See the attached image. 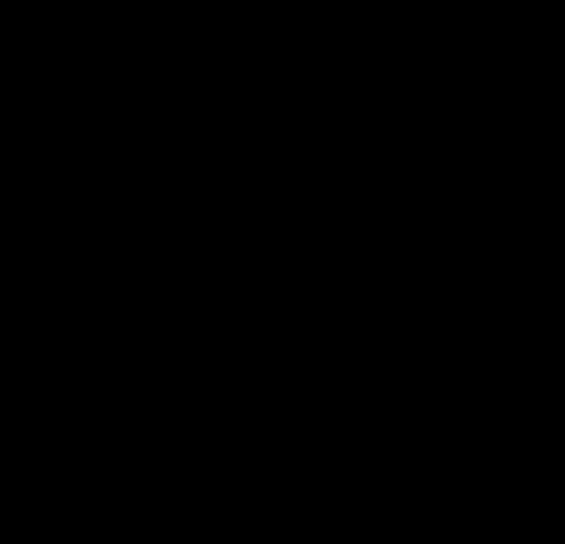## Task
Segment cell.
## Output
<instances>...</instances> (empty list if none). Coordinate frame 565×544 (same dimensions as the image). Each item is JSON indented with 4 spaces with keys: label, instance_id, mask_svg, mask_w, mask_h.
Masks as SVG:
<instances>
[]
</instances>
